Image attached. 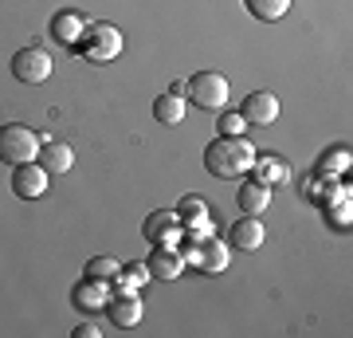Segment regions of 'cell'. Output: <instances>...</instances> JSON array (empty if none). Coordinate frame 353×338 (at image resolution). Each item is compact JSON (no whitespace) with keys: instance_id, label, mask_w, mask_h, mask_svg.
<instances>
[{"instance_id":"6da1fadb","label":"cell","mask_w":353,"mask_h":338,"mask_svg":"<svg viewBox=\"0 0 353 338\" xmlns=\"http://www.w3.org/2000/svg\"><path fill=\"white\" fill-rule=\"evenodd\" d=\"M255 162V150L248 138H212L204 146V169L212 177H243Z\"/></svg>"},{"instance_id":"7a4b0ae2","label":"cell","mask_w":353,"mask_h":338,"mask_svg":"<svg viewBox=\"0 0 353 338\" xmlns=\"http://www.w3.org/2000/svg\"><path fill=\"white\" fill-rule=\"evenodd\" d=\"M122 48H126V39H122V32L114 24H87L75 44V51L87 63H110L122 55Z\"/></svg>"},{"instance_id":"3957f363","label":"cell","mask_w":353,"mask_h":338,"mask_svg":"<svg viewBox=\"0 0 353 338\" xmlns=\"http://www.w3.org/2000/svg\"><path fill=\"white\" fill-rule=\"evenodd\" d=\"M39 146H43V138H39L32 126H20V122L0 126V162H8V165L36 162Z\"/></svg>"},{"instance_id":"277c9868","label":"cell","mask_w":353,"mask_h":338,"mask_svg":"<svg viewBox=\"0 0 353 338\" xmlns=\"http://www.w3.org/2000/svg\"><path fill=\"white\" fill-rule=\"evenodd\" d=\"M185 95H189L192 106L201 111H224L228 106V79L220 71H196V75L185 83Z\"/></svg>"},{"instance_id":"5b68a950","label":"cell","mask_w":353,"mask_h":338,"mask_svg":"<svg viewBox=\"0 0 353 338\" xmlns=\"http://www.w3.org/2000/svg\"><path fill=\"white\" fill-rule=\"evenodd\" d=\"M12 79L16 83H24V87L48 83L51 79V55L43 48H20L12 55Z\"/></svg>"},{"instance_id":"8992f818","label":"cell","mask_w":353,"mask_h":338,"mask_svg":"<svg viewBox=\"0 0 353 338\" xmlns=\"http://www.w3.org/2000/svg\"><path fill=\"white\" fill-rule=\"evenodd\" d=\"M228 260H232V252H228V244H220L216 236L196 240V244H189V252H185V263H196V267H201V272H208V276L224 272Z\"/></svg>"},{"instance_id":"52a82bcc","label":"cell","mask_w":353,"mask_h":338,"mask_svg":"<svg viewBox=\"0 0 353 338\" xmlns=\"http://www.w3.org/2000/svg\"><path fill=\"white\" fill-rule=\"evenodd\" d=\"M106 299H110V279H90L83 276V283L71 288V307L79 314H99L106 311Z\"/></svg>"},{"instance_id":"ba28073f","label":"cell","mask_w":353,"mask_h":338,"mask_svg":"<svg viewBox=\"0 0 353 338\" xmlns=\"http://www.w3.org/2000/svg\"><path fill=\"white\" fill-rule=\"evenodd\" d=\"M145 267H150V276L157 279V283H173V279L185 276V252L181 248H165V244H153L150 260H145Z\"/></svg>"},{"instance_id":"9c48e42d","label":"cell","mask_w":353,"mask_h":338,"mask_svg":"<svg viewBox=\"0 0 353 338\" xmlns=\"http://www.w3.org/2000/svg\"><path fill=\"white\" fill-rule=\"evenodd\" d=\"M48 169L39 162H24V165H12V193L20 200H36L48 193Z\"/></svg>"},{"instance_id":"30bf717a","label":"cell","mask_w":353,"mask_h":338,"mask_svg":"<svg viewBox=\"0 0 353 338\" xmlns=\"http://www.w3.org/2000/svg\"><path fill=\"white\" fill-rule=\"evenodd\" d=\"M181 232H185V225H181L176 213H150L145 225H141V236L150 240V244H165V248H176Z\"/></svg>"},{"instance_id":"8fae6325","label":"cell","mask_w":353,"mask_h":338,"mask_svg":"<svg viewBox=\"0 0 353 338\" xmlns=\"http://www.w3.org/2000/svg\"><path fill=\"white\" fill-rule=\"evenodd\" d=\"M243 122L248 126H275L279 118V99L271 95V91H252V95H243Z\"/></svg>"},{"instance_id":"7c38bea8","label":"cell","mask_w":353,"mask_h":338,"mask_svg":"<svg viewBox=\"0 0 353 338\" xmlns=\"http://www.w3.org/2000/svg\"><path fill=\"white\" fill-rule=\"evenodd\" d=\"M263 240H267V232H263L259 216H240L236 225L228 228V248L232 252H259Z\"/></svg>"},{"instance_id":"4fadbf2b","label":"cell","mask_w":353,"mask_h":338,"mask_svg":"<svg viewBox=\"0 0 353 338\" xmlns=\"http://www.w3.org/2000/svg\"><path fill=\"white\" fill-rule=\"evenodd\" d=\"M106 314H110L114 326H138L141 323V299L138 291H110V299H106Z\"/></svg>"},{"instance_id":"5bb4252c","label":"cell","mask_w":353,"mask_h":338,"mask_svg":"<svg viewBox=\"0 0 353 338\" xmlns=\"http://www.w3.org/2000/svg\"><path fill=\"white\" fill-rule=\"evenodd\" d=\"M248 173L255 177V181H263L267 189H275V185H283L290 177V165L279 158V153H255V162H252V169Z\"/></svg>"},{"instance_id":"9a60e30c","label":"cell","mask_w":353,"mask_h":338,"mask_svg":"<svg viewBox=\"0 0 353 338\" xmlns=\"http://www.w3.org/2000/svg\"><path fill=\"white\" fill-rule=\"evenodd\" d=\"M236 205H240L243 216H263L267 209H271V189L263 185V181H243L240 193H236Z\"/></svg>"},{"instance_id":"2e32d148","label":"cell","mask_w":353,"mask_h":338,"mask_svg":"<svg viewBox=\"0 0 353 338\" xmlns=\"http://www.w3.org/2000/svg\"><path fill=\"white\" fill-rule=\"evenodd\" d=\"M83 28H87V20L79 12H71V8H63V12H55L51 16V39L55 44H63V48H75L79 44V36H83Z\"/></svg>"},{"instance_id":"e0dca14e","label":"cell","mask_w":353,"mask_h":338,"mask_svg":"<svg viewBox=\"0 0 353 338\" xmlns=\"http://www.w3.org/2000/svg\"><path fill=\"white\" fill-rule=\"evenodd\" d=\"M48 173H67L71 165H75V150L67 146V142H48V146H39V158H36Z\"/></svg>"},{"instance_id":"ac0fdd59","label":"cell","mask_w":353,"mask_h":338,"mask_svg":"<svg viewBox=\"0 0 353 338\" xmlns=\"http://www.w3.org/2000/svg\"><path fill=\"white\" fill-rule=\"evenodd\" d=\"M145 283H153L150 267H145V263H126V267H118V276L110 279V291H141Z\"/></svg>"},{"instance_id":"d6986e66","label":"cell","mask_w":353,"mask_h":338,"mask_svg":"<svg viewBox=\"0 0 353 338\" xmlns=\"http://www.w3.org/2000/svg\"><path fill=\"white\" fill-rule=\"evenodd\" d=\"M153 118H157V126H181V118H185V99L181 95H161V99L153 102Z\"/></svg>"},{"instance_id":"ffe728a7","label":"cell","mask_w":353,"mask_h":338,"mask_svg":"<svg viewBox=\"0 0 353 338\" xmlns=\"http://www.w3.org/2000/svg\"><path fill=\"white\" fill-rule=\"evenodd\" d=\"M243 8H248L255 20L275 24V20H283V16L290 12V0H243Z\"/></svg>"},{"instance_id":"44dd1931","label":"cell","mask_w":353,"mask_h":338,"mask_svg":"<svg viewBox=\"0 0 353 338\" xmlns=\"http://www.w3.org/2000/svg\"><path fill=\"white\" fill-rule=\"evenodd\" d=\"M173 213L181 216V225H192V220H204L208 216V205L201 197H181V205H176Z\"/></svg>"},{"instance_id":"7402d4cb","label":"cell","mask_w":353,"mask_h":338,"mask_svg":"<svg viewBox=\"0 0 353 338\" xmlns=\"http://www.w3.org/2000/svg\"><path fill=\"white\" fill-rule=\"evenodd\" d=\"M341 165H350V150L345 146H334V150H326V158L318 165V177H334Z\"/></svg>"},{"instance_id":"603a6c76","label":"cell","mask_w":353,"mask_h":338,"mask_svg":"<svg viewBox=\"0 0 353 338\" xmlns=\"http://www.w3.org/2000/svg\"><path fill=\"white\" fill-rule=\"evenodd\" d=\"M118 267H122V263L114 260V256H94V260H87V276L90 279H114Z\"/></svg>"},{"instance_id":"cb8c5ba5","label":"cell","mask_w":353,"mask_h":338,"mask_svg":"<svg viewBox=\"0 0 353 338\" xmlns=\"http://www.w3.org/2000/svg\"><path fill=\"white\" fill-rule=\"evenodd\" d=\"M220 134H224V138H243V134H248V122H243V114H240V111L220 114Z\"/></svg>"},{"instance_id":"d4e9b609","label":"cell","mask_w":353,"mask_h":338,"mask_svg":"<svg viewBox=\"0 0 353 338\" xmlns=\"http://www.w3.org/2000/svg\"><path fill=\"white\" fill-rule=\"evenodd\" d=\"M330 225L334 228H350V197H338L330 205Z\"/></svg>"},{"instance_id":"484cf974","label":"cell","mask_w":353,"mask_h":338,"mask_svg":"<svg viewBox=\"0 0 353 338\" xmlns=\"http://www.w3.org/2000/svg\"><path fill=\"white\" fill-rule=\"evenodd\" d=\"M99 335H102V326H99V323H90V319L75 326V338H99Z\"/></svg>"},{"instance_id":"4316f807","label":"cell","mask_w":353,"mask_h":338,"mask_svg":"<svg viewBox=\"0 0 353 338\" xmlns=\"http://www.w3.org/2000/svg\"><path fill=\"white\" fill-rule=\"evenodd\" d=\"M169 95H181V99H185V83H181V79H173V83H169Z\"/></svg>"}]
</instances>
